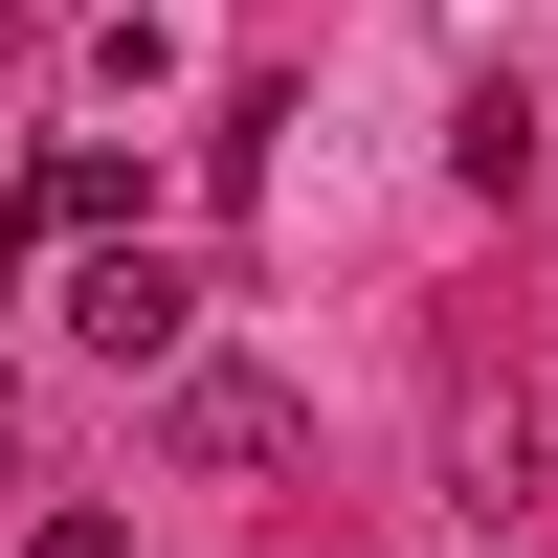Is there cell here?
<instances>
[{"label": "cell", "mask_w": 558, "mask_h": 558, "mask_svg": "<svg viewBox=\"0 0 558 558\" xmlns=\"http://www.w3.org/2000/svg\"><path fill=\"white\" fill-rule=\"evenodd\" d=\"M23 223H45V246H112V223H134V157H45Z\"/></svg>", "instance_id": "obj_3"}, {"label": "cell", "mask_w": 558, "mask_h": 558, "mask_svg": "<svg viewBox=\"0 0 558 558\" xmlns=\"http://www.w3.org/2000/svg\"><path fill=\"white\" fill-rule=\"evenodd\" d=\"M23 558H134V536H112V514H45V536H23Z\"/></svg>", "instance_id": "obj_4"}, {"label": "cell", "mask_w": 558, "mask_h": 558, "mask_svg": "<svg viewBox=\"0 0 558 558\" xmlns=\"http://www.w3.org/2000/svg\"><path fill=\"white\" fill-rule=\"evenodd\" d=\"M157 447H179V470H291V380H246V357H202V380H157Z\"/></svg>", "instance_id": "obj_2"}, {"label": "cell", "mask_w": 558, "mask_h": 558, "mask_svg": "<svg viewBox=\"0 0 558 558\" xmlns=\"http://www.w3.org/2000/svg\"><path fill=\"white\" fill-rule=\"evenodd\" d=\"M68 336L112 357V380H202V291H179L157 246H89L68 268Z\"/></svg>", "instance_id": "obj_1"}]
</instances>
